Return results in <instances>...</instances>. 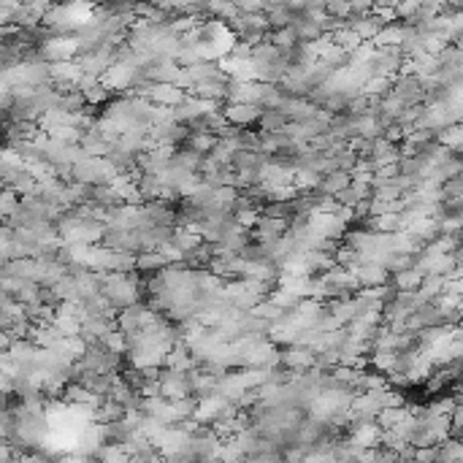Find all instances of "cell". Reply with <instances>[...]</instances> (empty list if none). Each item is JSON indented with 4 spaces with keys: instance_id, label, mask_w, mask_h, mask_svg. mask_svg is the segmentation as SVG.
I'll return each mask as SVG.
<instances>
[{
    "instance_id": "6da1fadb",
    "label": "cell",
    "mask_w": 463,
    "mask_h": 463,
    "mask_svg": "<svg viewBox=\"0 0 463 463\" xmlns=\"http://www.w3.org/2000/svg\"><path fill=\"white\" fill-rule=\"evenodd\" d=\"M100 282H103V296L120 309H128L133 303H141L138 296H141V276L138 271L133 274H100Z\"/></svg>"
},
{
    "instance_id": "7a4b0ae2",
    "label": "cell",
    "mask_w": 463,
    "mask_h": 463,
    "mask_svg": "<svg viewBox=\"0 0 463 463\" xmlns=\"http://www.w3.org/2000/svg\"><path fill=\"white\" fill-rule=\"evenodd\" d=\"M407 109H415V106H422L425 100V87H422V79L417 76H409V73H401L393 79V90H390Z\"/></svg>"
},
{
    "instance_id": "3957f363",
    "label": "cell",
    "mask_w": 463,
    "mask_h": 463,
    "mask_svg": "<svg viewBox=\"0 0 463 463\" xmlns=\"http://www.w3.org/2000/svg\"><path fill=\"white\" fill-rule=\"evenodd\" d=\"M160 395H163L165 401L190 398L192 395L190 377L182 374V371H174V368H163V374H160Z\"/></svg>"
},
{
    "instance_id": "277c9868",
    "label": "cell",
    "mask_w": 463,
    "mask_h": 463,
    "mask_svg": "<svg viewBox=\"0 0 463 463\" xmlns=\"http://www.w3.org/2000/svg\"><path fill=\"white\" fill-rule=\"evenodd\" d=\"M279 366H285L293 374H303L306 368L317 366V355L309 347H287V350H282V363Z\"/></svg>"
},
{
    "instance_id": "5b68a950",
    "label": "cell",
    "mask_w": 463,
    "mask_h": 463,
    "mask_svg": "<svg viewBox=\"0 0 463 463\" xmlns=\"http://www.w3.org/2000/svg\"><path fill=\"white\" fill-rule=\"evenodd\" d=\"M287 228H290V222L285 219H276V217H260V222L255 225V231H252V239L258 241V244H274V241H279L282 236H287Z\"/></svg>"
},
{
    "instance_id": "8992f818",
    "label": "cell",
    "mask_w": 463,
    "mask_h": 463,
    "mask_svg": "<svg viewBox=\"0 0 463 463\" xmlns=\"http://www.w3.org/2000/svg\"><path fill=\"white\" fill-rule=\"evenodd\" d=\"M222 114H225V120L236 128H249V125L260 123V117H263V109L260 106H249V103H225L222 106Z\"/></svg>"
},
{
    "instance_id": "52a82bcc",
    "label": "cell",
    "mask_w": 463,
    "mask_h": 463,
    "mask_svg": "<svg viewBox=\"0 0 463 463\" xmlns=\"http://www.w3.org/2000/svg\"><path fill=\"white\" fill-rule=\"evenodd\" d=\"M355 276H358V282L363 287H385L390 285V271L380 266V263H360L358 269H355Z\"/></svg>"
},
{
    "instance_id": "ba28073f",
    "label": "cell",
    "mask_w": 463,
    "mask_h": 463,
    "mask_svg": "<svg viewBox=\"0 0 463 463\" xmlns=\"http://www.w3.org/2000/svg\"><path fill=\"white\" fill-rule=\"evenodd\" d=\"M165 368H174V371H182V374H190L192 368H198V360L192 358L190 347L184 341H179L177 347L168 353L165 358Z\"/></svg>"
},
{
    "instance_id": "9c48e42d",
    "label": "cell",
    "mask_w": 463,
    "mask_h": 463,
    "mask_svg": "<svg viewBox=\"0 0 463 463\" xmlns=\"http://www.w3.org/2000/svg\"><path fill=\"white\" fill-rule=\"evenodd\" d=\"M350 184H353V174H347V171H336V174H328V177L320 179V187H317V192L336 198V195L347 190Z\"/></svg>"
},
{
    "instance_id": "30bf717a",
    "label": "cell",
    "mask_w": 463,
    "mask_h": 463,
    "mask_svg": "<svg viewBox=\"0 0 463 463\" xmlns=\"http://www.w3.org/2000/svg\"><path fill=\"white\" fill-rule=\"evenodd\" d=\"M219 144V138L214 136V133H190V138L184 141V147L192 152H198V155H212L214 152V147Z\"/></svg>"
},
{
    "instance_id": "8fae6325",
    "label": "cell",
    "mask_w": 463,
    "mask_h": 463,
    "mask_svg": "<svg viewBox=\"0 0 463 463\" xmlns=\"http://www.w3.org/2000/svg\"><path fill=\"white\" fill-rule=\"evenodd\" d=\"M174 244H177L184 255H190V252H195L198 246L204 244V239H201L198 233L187 231V228H177V233H174Z\"/></svg>"
},
{
    "instance_id": "7c38bea8",
    "label": "cell",
    "mask_w": 463,
    "mask_h": 463,
    "mask_svg": "<svg viewBox=\"0 0 463 463\" xmlns=\"http://www.w3.org/2000/svg\"><path fill=\"white\" fill-rule=\"evenodd\" d=\"M165 266H168V263H165V258L163 255H160V252H141V255H138V269L136 271L138 274H157V271H163Z\"/></svg>"
},
{
    "instance_id": "4fadbf2b",
    "label": "cell",
    "mask_w": 463,
    "mask_h": 463,
    "mask_svg": "<svg viewBox=\"0 0 463 463\" xmlns=\"http://www.w3.org/2000/svg\"><path fill=\"white\" fill-rule=\"evenodd\" d=\"M422 279H425V276H422V274L417 271V269H412V271L398 274L393 285H395V290H420Z\"/></svg>"
},
{
    "instance_id": "5bb4252c",
    "label": "cell",
    "mask_w": 463,
    "mask_h": 463,
    "mask_svg": "<svg viewBox=\"0 0 463 463\" xmlns=\"http://www.w3.org/2000/svg\"><path fill=\"white\" fill-rule=\"evenodd\" d=\"M19 204H22V198H19L11 187H6V192H3V217L6 219L11 217L16 209H19Z\"/></svg>"
}]
</instances>
